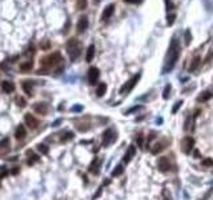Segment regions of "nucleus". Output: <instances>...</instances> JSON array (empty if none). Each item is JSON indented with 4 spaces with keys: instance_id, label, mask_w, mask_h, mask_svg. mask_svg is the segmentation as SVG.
Returning a JSON list of instances; mask_svg holds the SVG:
<instances>
[{
    "instance_id": "obj_33",
    "label": "nucleus",
    "mask_w": 213,
    "mask_h": 200,
    "mask_svg": "<svg viewBox=\"0 0 213 200\" xmlns=\"http://www.w3.org/2000/svg\"><path fill=\"white\" fill-rule=\"evenodd\" d=\"M140 109H141V105H135V107H132V108H129V109H128V111H125V115L135 113V112L140 111Z\"/></svg>"
},
{
    "instance_id": "obj_20",
    "label": "nucleus",
    "mask_w": 213,
    "mask_h": 200,
    "mask_svg": "<svg viewBox=\"0 0 213 200\" xmlns=\"http://www.w3.org/2000/svg\"><path fill=\"white\" fill-rule=\"evenodd\" d=\"M99 165H100V161H99V159L96 157V159H93V161L91 163V165H89V171L93 175H97L99 173Z\"/></svg>"
},
{
    "instance_id": "obj_40",
    "label": "nucleus",
    "mask_w": 213,
    "mask_h": 200,
    "mask_svg": "<svg viewBox=\"0 0 213 200\" xmlns=\"http://www.w3.org/2000/svg\"><path fill=\"white\" fill-rule=\"evenodd\" d=\"M127 4H140L141 0H124Z\"/></svg>"
},
{
    "instance_id": "obj_32",
    "label": "nucleus",
    "mask_w": 213,
    "mask_h": 200,
    "mask_svg": "<svg viewBox=\"0 0 213 200\" xmlns=\"http://www.w3.org/2000/svg\"><path fill=\"white\" fill-rule=\"evenodd\" d=\"M201 164L204 165V167H213V159H210V157H206V159H204L201 161Z\"/></svg>"
},
{
    "instance_id": "obj_2",
    "label": "nucleus",
    "mask_w": 213,
    "mask_h": 200,
    "mask_svg": "<svg viewBox=\"0 0 213 200\" xmlns=\"http://www.w3.org/2000/svg\"><path fill=\"white\" fill-rule=\"evenodd\" d=\"M67 51H68L69 59L72 61H75L81 53V44L79 43L77 39H69L67 41Z\"/></svg>"
},
{
    "instance_id": "obj_37",
    "label": "nucleus",
    "mask_w": 213,
    "mask_h": 200,
    "mask_svg": "<svg viewBox=\"0 0 213 200\" xmlns=\"http://www.w3.org/2000/svg\"><path fill=\"white\" fill-rule=\"evenodd\" d=\"M16 103H17L19 107H25V100H24L23 97H20V96L16 99Z\"/></svg>"
},
{
    "instance_id": "obj_42",
    "label": "nucleus",
    "mask_w": 213,
    "mask_h": 200,
    "mask_svg": "<svg viewBox=\"0 0 213 200\" xmlns=\"http://www.w3.org/2000/svg\"><path fill=\"white\" fill-rule=\"evenodd\" d=\"M212 57H213V52H210L209 55H208L206 57H205V63H208V61H209V60H210V59H212Z\"/></svg>"
},
{
    "instance_id": "obj_8",
    "label": "nucleus",
    "mask_w": 213,
    "mask_h": 200,
    "mask_svg": "<svg viewBox=\"0 0 213 200\" xmlns=\"http://www.w3.org/2000/svg\"><path fill=\"white\" fill-rule=\"evenodd\" d=\"M157 167H159V169L161 171V172H167V171H169V169H170V161H169V159H168L167 156L160 157V159L157 160Z\"/></svg>"
},
{
    "instance_id": "obj_26",
    "label": "nucleus",
    "mask_w": 213,
    "mask_h": 200,
    "mask_svg": "<svg viewBox=\"0 0 213 200\" xmlns=\"http://www.w3.org/2000/svg\"><path fill=\"white\" fill-rule=\"evenodd\" d=\"M170 84H167L165 85V88H164V91H162V99H169V93H170Z\"/></svg>"
},
{
    "instance_id": "obj_23",
    "label": "nucleus",
    "mask_w": 213,
    "mask_h": 200,
    "mask_svg": "<svg viewBox=\"0 0 213 200\" xmlns=\"http://www.w3.org/2000/svg\"><path fill=\"white\" fill-rule=\"evenodd\" d=\"M32 67H33V63H32V61H25V63H23L20 65V71L21 72H29L32 69Z\"/></svg>"
},
{
    "instance_id": "obj_21",
    "label": "nucleus",
    "mask_w": 213,
    "mask_h": 200,
    "mask_svg": "<svg viewBox=\"0 0 213 200\" xmlns=\"http://www.w3.org/2000/svg\"><path fill=\"white\" fill-rule=\"evenodd\" d=\"M106 92V84L105 83H100V84L97 85V88H96V95L99 96V97H101V96H104Z\"/></svg>"
},
{
    "instance_id": "obj_28",
    "label": "nucleus",
    "mask_w": 213,
    "mask_h": 200,
    "mask_svg": "<svg viewBox=\"0 0 213 200\" xmlns=\"http://www.w3.org/2000/svg\"><path fill=\"white\" fill-rule=\"evenodd\" d=\"M184 36H185V44L189 45L192 41V33H191V29H186L185 33H184Z\"/></svg>"
},
{
    "instance_id": "obj_7",
    "label": "nucleus",
    "mask_w": 213,
    "mask_h": 200,
    "mask_svg": "<svg viewBox=\"0 0 213 200\" xmlns=\"http://www.w3.org/2000/svg\"><path fill=\"white\" fill-rule=\"evenodd\" d=\"M114 139H116V133H114L112 129H106L103 135V145L104 147L109 145L111 143L114 141Z\"/></svg>"
},
{
    "instance_id": "obj_39",
    "label": "nucleus",
    "mask_w": 213,
    "mask_h": 200,
    "mask_svg": "<svg viewBox=\"0 0 213 200\" xmlns=\"http://www.w3.org/2000/svg\"><path fill=\"white\" fill-rule=\"evenodd\" d=\"M162 195H164V199L165 200H170V195H169V192H168L167 188L162 189Z\"/></svg>"
},
{
    "instance_id": "obj_15",
    "label": "nucleus",
    "mask_w": 213,
    "mask_h": 200,
    "mask_svg": "<svg viewBox=\"0 0 213 200\" xmlns=\"http://www.w3.org/2000/svg\"><path fill=\"white\" fill-rule=\"evenodd\" d=\"M1 89L4 91L5 93H11L15 91V84L12 81H3L1 83Z\"/></svg>"
},
{
    "instance_id": "obj_31",
    "label": "nucleus",
    "mask_w": 213,
    "mask_h": 200,
    "mask_svg": "<svg viewBox=\"0 0 213 200\" xmlns=\"http://www.w3.org/2000/svg\"><path fill=\"white\" fill-rule=\"evenodd\" d=\"M76 4L79 9H85L87 8V0H76Z\"/></svg>"
},
{
    "instance_id": "obj_35",
    "label": "nucleus",
    "mask_w": 213,
    "mask_h": 200,
    "mask_svg": "<svg viewBox=\"0 0 213 200\" xmlns=\"http://www.w3.org/2000/svg\"><path fill=\"white\" fill-rule=\"evenodd\" d=\"M39 151L41 152V153L47 155V153H48V147L44 145V144H39Z\"/></svg>"
},
{
    "instance_id": "obj_43",
    "label": "nucleus",
    "mask_w": 213,
    "mask_h": 200,
    "mask_svg": "<svg viewBox=\"0 0 213 200\" xmlns=\"http://www.w3.org/2000/svg\"><path fill=\"white\" fill-rule=\"evenodd\" d=\"M193 156H196V159H199V157H200V151H199V149H194Z\"/></svg>"
},
{
    "instance_id": "obj_25",
    "label": "nucleus",
    "mask_w": 213,
    "mask_h": 200,
    "mask_svg": "<svg viewBox=\"0 0 213 200\" xmlns=\"http://www.w3.org/2000/svg\"><path fill=\"white\" fill-rule=\"evenodd\" d=\"M122 171H124V167H122V165H116V167H114V169L112 171V176H120L122 173Z\"/></svg>"
},
{
    "instance_id": "obj_17",
    "label": "nucleus",
    "mask_w": 213,
    "mask_h": 200,
    "mask_svg": "<svg viewBox=\"0 0 213 200\" xmlns=\"http://www.w3.org/2000/svg\"><path fill=\"white\" fill-rule=\"evenodd\" d=\"M96 48H95V45L93 44H91L89 47H88V49H87V55H85V60L88 61V63H91V61L93 60V57H95V52H96Z\"/></svg>"
},
{
    "instance_id": "obj_5",
    "label": "nucleus",
    "mask_w": 213,
    "mask_h": 200,
    "mask_svg": "<svg viewBox=\"0 0 213 200\" xmlns=\"http://www.w3.org/2000/svg\"><path fill=\"white\" fill-rule=\"evenodd\" d=\"M193 148H194V139L191 137V136L184 137V140L181 141V149H183L184 153H191Z\"/></svg>"
},
{
    "instance_id": "obj_4",
    "label": "nucleus",
    "mask_w": 213,
    "mask_h": 200,
    "mask_svg": "<svg viewBox=\"0 0 213 200\" xmlns=\"http://www.w3.org/2000/svg\"><path fill=\"white\" fill-rule=\"evenodd\" d=\"M140 77H141V72H137V73H136L135 76L132 77V79L128 80V81L125 83L124 87H122L121 89H120V92L124 93V92H129L130 89H133V88H135V85L137 84V81L140 80Z\"/></svg>"
},
{
    "instance_id": "obj_22",
    "label": "nucleus",
    "mask_w": 213,
    "mask_h": 200,
    "mask_svg": "<svg viewBox=\"0 0 213 200\" xmlns=\"http://www.w3.org/2000/svg\"><path fill=\"white\" fill-rule=\"evenodd\" d=\"M8 147H9V139L5 137V139H3V140H0V153L7 151Z\"/></svg>"
},
{
    "instance_id": "obj_6",
    "label": "nucleus",
    "mask_w": 213,
    "mask_h": 200,
    "mask_svg": "<svg viewBox=\"0 0 213 200\" xmlns=\"http://www.w3.org/2000/svg\"><path fill=\"white\" fill-rule=\"evenodd\" d=\"M99 76H100V71H99L97 67H91L88 69V81H89L91 85H95L97 83Z\"/></svg>"
},
{
    "instance_id": "obj_13",
    "label": "nucleus",
    "mask_w": 213,
    "mask_h": 200,
    "mask_svg": "<svg viewBox=\"0 0 213 200\" xmlns=\"http://www.w3.org/2000/svg\"><path fill=\"white\" fill-rule=\"evenodd\" d=\"M33 111L40 115H45L48 112V105L45 103H36L33 105Z\"/></svg>"
},
{
    "instance_id": "obj_12",
    "label": "nucleus",
    "mask_w": 213,
    "mask_h": 200,
    "mask_svg": "<svg viewBox=\"0 0 213 200\" xmlns=\"http://www.w3.org/2000/svg\"><path fill=\"white\" fill-rule=\"evenodd\" d=\"M135 153H136V147H135V145H130L129 148L127 149V152L124 153L122 161H124V163H129V161H130V159H132V157L135 156Z\"/></svg>"
},
{
    "instance_id": "obj_30",
    "label": "nucleus",
    "mask_w": 213,
    "mask_h": 200,
    "mask_svg": "<svg viewBox=\"0 0 213 200\" xmlns=\"http://www.w3.org/2000/svg\"><path fill=\"white\" fill-rule=\"evenodd\" d=\"M28 155H29V159H28V164H29V165L33 164V163H36L37 160H39L37 155H35V153H32V155H31V152H28Z\"/></svg>"
},
{
    "instance_id": "obj_29",
    "label": "nucleus",
    "mask_w": 213,
    "mask_h": 200,
    "mask_svg": "<svg viewBox=\"0 0 213 200\" xmlns=\"http://www.w3.org/2000/svg\"><path fill=\"white\" fill-rule=\"evenodd\" d=\"M72 139H73V133L72 132H65L63 135V137H61V141L65 143V141H69V140H72Z\"/></svg>"
},
{
    "instance_id": "obj_11",
    "label": "nucleus",
    "mask_w": 213,
    "mask_h": 200,
    "mask_svg": "<svg viewBox=\"0 0 213 200\" xmlns=\"http://www.w3.org/2000/svg\"><path fill=\"white\" fill-rule=\"evenodd\" d=\"M113 12H114V4H109V5H106V7L104 8V11H103V15H101V20H103V21H106L112 15H113Z\"/></svg>"
},
{
    "instance_id": "obj_16",
    "label": "nucleus",
    "mask_w": 213,
    "mask_h": 200,
    "mask_svg": "<svg viewBox=\"0 0 213 200\" xmlns=\"http://www.w3.org/2000/svg\"><path fill=\"white\" fill-rule=\"evenodd\" d=\"M25 135H27V131H25V128H24V125H19L15 131V137L17 139V140H21V139L25 137Z\"/></svg>"
},
{
    "instance_id": "obj_1",
    "label": "nucleus",
    "mask_w": 213,
    "mask_h": 200,
    "mask_svg": "<svg viewBox=\"0 0 213 200\" xmlns=\"http://www.w3.org/2000/svg\"><path fill=\"white\" fill-rule=\"evenodd\" d=\"M180 53H181L180 41L177 40V37H172L170 44L167 51V55H165V61H164V65H162V73H169L175 68L176 63H177L178 57H180Z\"/></svg>"
},
{
    "instance_id": "obj_9",
    "label": "nucleus",
    "mask_w": 213,
    "mask_h": 200,
    "mask_svg": "<svg viewBox=\"0 0 213 200\" xmlns=\"http://www.w3.org/2000/svg\"><path fill=\"white\" fill-rule=\"evenodd\" d=\"M88 17L87 16H81V17L77 20V24H76V29L79 33H84L85 29L88 28Z\"/></svg>"
},
{
    "instance_id": "obj_34",
    "label": "nucleus",
    "mask_w": 213,
    "mask_h": 200,
    "mask_svg": "<svg viewBox=\"0 0 213 200\" xmlns=\"http://www.w3.org/2000/svg\"><path fill=\"white\" fill-rule=\"evenodd\" d=\"M181 104H183V100H178L177 103L175 104V107H173L172 108V113H176V112L178 111V109H180V107H181Z\"/></svg>"
},
{
    "instance_id": "obj_14",
    "label": "nucleus",
    "mask_w": 213,
    "mask_h": 200,
    "mask_svg": "<svg viewBox=\"0 0 213 200\" xmlns=\"http://www.w3.org/2000/svg\"><path fill=\"white\" fill-rule=\"evenodd\" d=\"M21 87H23L24 92H25L27 95L32 96V87H33V81H31V80H25V81H23Z\"/></svg>"
},
{
    "instance_id": "obj_41",
    "label": "nucleus",
    "mask_w": 213,
    "mask_h": 200,
    "mask_svg": "<svg viewBox=\"0 0 213 200\" xmlns=\"http://www.w3.org/2000/svg\"><path fill=\"white\" fill-rule=\"evenodd\" d=\"M72 111L80 112V111H83V107H81V105H75V107H72Z\"/></svg>"
},
{
    "instance_id": "obj_27",
    "label": "nucleus",
    "mask_w": 213,
    "mask_h": 200,
    "mask_svg": "<svg viewBox=\"0 0 213 200\" xmlns=\"http://www.w3.org/2000/svg\"><path fill=\"white\" fill-rule=\"evenodd\" d=\"M175 20H176V15L175 13H169V15L167 16V24L168 25H173V23H175Z\"/></svg>"
},
{
    "instance_id": "obj_3",
    "label": "nucleus",
    "mask_w": 213,
    "mask_h": 200,
    "mask_svg": "<svg viewBox=\"0 0 213 200\" xmlns=\"http://www.w3.org/2000/svg\"><path fill=\"white\" fill-rule=\"evenodd\" d=\"M40 61H41V65H44V67H55L63 61V57H61L60 52H53V53H51V55L45 56V57H41Z\"/></svg>"
},
{
    "instance_id": "obj_18",
    "label": "nucleus",
    "mask_w": 213,
    "mask_h": 200,
    "mask_svg": "<svg viewBox=\"0 0 213 200\" xmlns=\"http://www.w3.org/2000/svg\"><path fill=\"white\" fill-rule=\"evenodd\" d=\"M213 96L212 92H209V91H204V92H201V95L197 97V101H200V103H205V101L210 100Z\"/></svg>"
},
{
    "instance_id": "obj_19",
    "label": "nucleus",
    "mask_w": 213,
    "mask_h": 200,
    "mask_svg": "<svg viewBox=\"0 0 213 200\" xmlns=\"http://www.w3.org/2000/svg\"><path fill=\"white\" fill-rule=\"evenodd\" d=\"M164 148H165V143L160 141V143H156L153 147H152L151 152H152V155H157V153H160V152H161Z\"/></svg>"
},
{
    "instance_id": "obj_24",
    "label": "nucleus",
    "mask_w": 213,
    "mask_h": 200,
    "mask_svg": "<svg viewBox=\"0 0 213 200\" xmlns=\"http://www.w3.org/2000/svg\"><path fill=\"white\" fill-rule=\"evenodd\" d=\"M199 64H200V57H199V56H196V57L193 59V61H192L191 67H189V72H193L194 69L199 67Z\"/></svg>"
},
{
    "instance_id": "obj_10",
    "label": "nucleus",
    "mask_w": 213,
    "mask_h": 200,
    "mask_svg": "<svg viewBox=\"0 0 213 200\" xmlns=\"http://www.w3.org/2000/svg\"><path fill=\"white\" fill-rule=\"evenodd\" d=\"M24 120H25V124L28 125L31 129H35V128H37V125H39V120H37L35 116H32L31 113H25Z\"/></svg>"
},
{
    "instance_id": "obj_36",
    "label": "nucleus",
    "mask_w": 213,
    "mask_h": 200,
    "mask_svg": "<svg viewBox=\"0 0 213 200\" xmlns=\"http://www.w3.org/2000/svg\"><path fill=\"white\" fill-rule=\"evenodd\" d=\"M165 7H167V11H170L175 8V4H173L170 0H165Z\"/></svg>"
},
{
    "instance_id": "obj_38",
    "label": "nucleus",
    "mask_w": 213,
    "mask_h": 200,
    "mask_svg": "<svg viewBox=\"0 0 213 200\" xmlns=\"http://www.w3.org/2000/svg\"><path fill=\"white\" fill-rule=\"evenodd\" d=\"M143 144H144V136H143V133H140V135H138V137H137V145L140 147H143Z\"/></svg>"
}]
</instances>
